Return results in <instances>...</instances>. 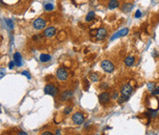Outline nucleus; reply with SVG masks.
I'll return each mask as SVG.
<instances>
[{
	"mask_svg": "<svg viewBox=\"0 0 159 135\" xmlns=\"http://www.w3.org/2000/svg\"><path fill=\"white\" fill-rule=\"evenodd\" d=\"M100 66L105 72L109 73V74L112 73L113 71H114V69H115L114 64H113L109 60H103V61L100 63Z\"/></svg>",
	"mask_w": 159,
	"mask_h": 135,
	"instance_id": "f257e3e1",
	"label": "nucleus"
},
{
	"mask_svg": "<svg viewBox=\"0 0 159 135\" xmlns=\"http://www.w3.org/2000/svg\"><path fill=\"white\" fill-rule=\"evenodd\" d=\"M44 93L46 94V95L52 96V97H55L58 94V88L55 87L54 85L48 84L44 87Z\"/></svg>",
	"mask_w": 159,
	"mask_h": 135,
	"instance_id": "f03ea898",
	"label": "nucleus"
},
{
	"mask_svg": "<svg viewBox=\"0 0 159 135\" xmlns=\"http://www.w3.org/2000/svg\"><path fill=\"white\" fill-rule=\"evenodd\" d=\"M46 26V21L42 18H38L33 21V28L37 30H41L44 29Z\"/></svg>",
	"mask_w": 159,
	"mask_h": 135,
	"instance_id": "7ed1b4c3",
	"label": "nucleus"
},
{
	"mask_svg": "<svg viewBox=\"0 0 159 135\" xmlns=\"http://www.w3.org/2000/svg\"><path fill=\"white\" fill-rule=\"evenodd\" d=\"M72 120H73V122L75 123V125L82 124L85 120L84 115H83V113H81V112H75V114L72 116Z\"/></svg>",
	"mask_w": 159,
	"mask_h": 135,
	"instance_id": "20e7f679",
	"label": "nucleus"
},
{
	"mask_svg": "<svg viewBox=\"0 0 159 135\" xmlns=\"http://www.w3.org/2000/svg\"><path fill=\"white\" fill-rule=\"evenodd\" d=\"M56 76L60 81H65L68 77V73L63 67H60L56 72Z\"/></svg>",
	"mask_w": 159,
	"mask_h": 135,
	"instance_id": "39448f33",
	"label": "nucleus"
},
{
	"mask_svg": "<svg viewBox=\"0 0 159 135\" xmlns=\"http://www.w3.org/2000/svg\"><path fill=\"white\" fill-rule=\"evenodd\" d=\"M132 90H133V89H132V86H131L130 84L124 85L123 87H122V89H121V92H122V96H123V97H128V98H129L130 95L132 93Z\"/></svg>",
	"mask_w": 159,
	"mask_h": 135,
	"instance_id": "423d86ee",
	"label": "nucleus"
},
{
	"mask_svg": "<svg viewBox=\"0 0 159 135\" xmlns=\"http://www.w3.org/2000/svg\"><path fill=\"white\" fill-rule=\"evenodd\" d=\"M108 34V31L107 30L105 29V28H98V32H97V35H96V38L98 39V40H102L106 38Z\"/></svg>",
	"mask_w": 159,
	"mask_h": 135,
	"instance_id": "0eeeda50",
	"label": "nucleus"
},
{
	"mask_svg": "<svg viewBox=\"0 0 159 135\" xmlns=\"http://www.w3.org/2000/svg\"><path fill=\"white\" fill-rule=\"evenodd\" d=\"M128 33H129V29H128V28H124V29H122V30H120V31H118L117 33H115L112 37H111L110 40H116V39L120 38V37L126 36Z\"/></svg>",
	"mask_w": 159,
	"mask_h": 135,
	"instance_id": "6e6552de",
	"label": "nucleus"
},
{
	"mask_svg": "<svg viewBox=\"0 0 159 135\" xmlns=\"http://www.w3.org/2000/svg\"><path fill=\"white\" fill-rule=\"evenodd\" d=\"M44 36L47 38H52L56 34V29L53 27H48L47 29H45L43 31Z\"/></svg>",
	"mask_w": 159,
	"mask_h": 135,
	"instance_id": "1a4fd4ad",
	"label": "nucleus"
},
{
	"mask_svg": "<svg viewBox=\"0 0 159 135\" xmlns=\"http://www.w3.org/2000/svg\"><path fill=\"white\" fill-rule=\"evenodd\" d=\"M98 100L101 104H106L110 100V95L107 92H103L98 96Z\"/></svg>",
	"mask_w": 159,
	"mask_h": 135,
	"instance_id": "9d476101",
	"label": "nucleus"
},
{
	"mask_svg": "<svg viewBox=\"0 0 159 135\" xmlns=\"http://www.w3.org/2000/svg\"><path fill=\"white\" fill-rule=\"evenodd\" d=\"M73 97V92L71 90H66L61 94L60 96V99L61 100H69L70 98Z\"/></svg>",
	"mask_w": 159,
	"mask_h": 135,
	"instance_id": "9b49d317",
	"label": "nucleus"
},
{
	"mask_svg": "<svg viewBox=\"0 0 159 135\" xmlns=\"http://www.w3.org/2000/svg\"><path fill=\"white\" fill-rule=\"evenodd\" d=\"M13 58H14V62L16 63V66H21L22 65V58H21V54L19 53H15L13 55Z\"/></svg>",
	"mask_w": 159,
	"mask_h": 135,
	"instance_id": "f8f14e48",
	"label": "nucleus"
},
{
	"mask_svg": "<svg viewBox=\"0 0 159 135\" xmlns=\"http://www.w3.org/2000/svg\"><path fill=\"white\" fill-rule=\"evenodd\" d=\"M134 57L133 56H127L124 60V63H125V65L128 66V67H131L134 64Z\"/></svg>",
	"mask_w": 159,
	"mask_h": 135,
	"instance_id": "ddd939ff",
	"label": "nucleus"
},
{
	"mask_svg": "<svg viewBox=\"0 0 159 135\" xmlns=\"http://www.w3.org/2000/svg\"><path fill=\"white\" fill-rule=\"evenodd\" d=\"M120 3L118 0H109V4H108V7L109 9H115L117 7H119Z\"/></svg>",
	"mask_w": 159,
	"mask_h": 135,
	"instance_id": "4468645a",
	"label": "nucleus"
},
{
	"mask_svg": "<svg viewBox=\"0 0 159 135\" xmlns=\"http://www.w3.org/2000/svg\"><path fill=\"white\" fill-rule=\"evenodd\" d=\"M132 9H133V6H132V4H129V3L122 5V10L123 11L124 13H129V12H131V11L132 10Z\"/></svg>",
	"mask_w": 159,
	"mask_h": 135,
	"instance_id": "2eb2a0df",
	"label": "nucleus"
},
{
	"mask_svg": "<svg viewBox=\"0 0 159 135\" xmlns=\"http://www.w3.org/2000/svg\"><path fill=\"white\" fill-rule=\"evenodd\" d=\"M52 57H51V55L49 54H45V53H42V54L40 55V61L42 63H47V62L51 61Z\"/></svg>",
	"mask_w": 159,
	"mask_h": 135,
	"instance_id": "dca6fc26",
	"label": "nucleus"
},
{
	"mask_svg": "<svg viewBox=\"0 0 159 135\" xmlns=\"http://www.w3.org/2000/svg\"><path fill=\"white\" fill-rule=\"evenodd\" d=\"M94 19H95V12L94 11H90V12H88V15H86V22H91Z\"/></svg>",
	"mask_w": 159,
	"mask_h": 135,
	"instance_id": "f3484780",
	"label": "nucleus"
},
{
	"mask_svg": "<svg viewBox=\"0 0 159 135\" xmlns=\"http://www.w3.org/2000/svg\"><path fill=\"white\" fill-rule=\"evenodd\" d=\"M54 9V6H53V5L51 4V3H48V4H45L44 5V10L45 11H52Z\"/></svg>",
	"mask_w": 159,
	"mask_h": 135,
	"instance_id": "a211bd4d",
	"label": "nucleus"
},
{
	"mask_svg": "<svg viewBox=\"0 0 159 135\" xmlns=\"http://www.w3.org/2000/svg\"><path fill=\"white\" fill-rule=\"evenodd\" d=\"M90 79L93 81V82H97V81L98 80V75L96 74V73H91L89 75Z\"/></svg>",
	"mask_w": 159,
	"mask_h": 135,
	"instance_id": "6ab92c4d",
	"label": "nucleus"
},
{
	"mask_svg": "<svg viewBox=\"0 0 159 135\" xmlns=\"http://www.w3.org/2000/svg\"><path fill=\"white\" fill-rule=\"evenodd\" d=\"M83 87H84V90L88 91V87H89V83H88V80L85 78L84 81H83Z\"/></svg>",
	"mask_w": 159,
	"mask_h": 135,
	"instance_id": "aec40b11",
	"label": "nucleus"
},
{
	"mask_svg": "<svg viewBox=\"0 0 159 135\" xmlns=\"http://www.w3.org/2000/svg\"><path fill=\"white\" fill-rule=\"evenodd\" d=\"M147 88H148L149 91H152L154 90V89L155 88V83H148V85H147Z\"/></svg>",
	"mask_w": 159,
	"mask_h": 135,
	"instance_id": "412c9836",
	"label": "nucleus"
},
{
	"mask_svg": "<svg viewBox=\"0 0 159 135\" xmlns=\"http://www.w3.org/2000/svg\"><path fill=\"white\" fill-rule=\"evenodd\" d=\"M71 112H72V108H71V107H66V108L63 109V113H65V115H69Z\"/></svg>",
	"mask_w": 159,
	"mask_h": 135,
	"instance_id": "4be33fe9",
	"label": "nucleus"
},
{
	"mask_svg": "<svg viewBox=\"0 0 159 135\" xmlns=\"http://www.w3.org/2000/svg\"><path fill=\"white\" fill-rule=\"evenodd\" d=\"M6 22V25H7V27H9V30H12V29H13V22H12V20H10V19H7Z\"/></svg>",
	"mask_w": 159,
	"mask_h": 135,
	"instance_id": "5701e85b",
	"label": "nucleus"
},
{
	"mask_svg": "<svg viewBox=\"0 0 159 135\" xmlns=\"http://www.w3.org/2000/svg\"><path fill=\"white\" fill-rule=\"evenodd\" d=\"M159 95V87H155V88L154 89L153 91H152V96H157Z\"/></svg>",
	"mask_w": 159,
	"mask_h": 135,
	"instance_id": "b1692460",
	"label": "nucleus"
},
{
	"mask_svg": "<svg viewBox=\"0 0 159 135\" xmlns=\"http://www.w3.org/2000/svg\"><path fill=\"white\" fill-rule=\"evenodd\" d=\"M128 99H129L128 97H123V96H122V97H121V98H120L118 101H119V104H122L124 101H127Z\"/></svg>",
	"mask_w": 159,
	"mask_h": 135,
	"instance_id": "393cba45",
	"label": "nucleus"
},
{
	"mask_svg": "<svg viewBox=\"0 0 159 135\" xmlns=\"http://www.w3.org/2000/svg\"><path fill=\"white\" fill-rule=\"evenodd\" d=\"M97 32H98V29H95V30H90V31H89V35H90V36L96 37V35H97Z\"/></svg>",
	"mask_w": 159,
	"mask_h": 135,
	"instance_id": "a878e982",
	"label": "nucleus"
},
{
	"mask_svg": "<svg viewBox=\"0 0 159 135\" xmlns=\"http://www.w3.org/2000/svg\"><path fill=\"white\" fill-rule=\"evenodd\" d=\"M142 17V12H141V10H137L136 11V13H135V15H134V18L135 19H139V18H141Z\"/></svg>",
	"mask_w": 159,
	"mask_h": 135,
	"instance_id": "bb28decb",
	"label": "nucleus"
},
{
	"mask_svg": "<svg viewBox=\"0 0 159 135\" xmlns=\"http://www.w3.org/2000/svg\"><path fill=\"white\" fill-rule=\"evenodd\" d=\"M21 74H23V75L27 76L28 79H30V78H31V76H30V74H29V72H28V71H23V72L21 73Z\"/></svg>",
	"mask_w": 159,
	"mask_h": 135,
	"instance_id": "cd10ccee",
	"label": "nucleus"
},
{
	"mask_svg": "<svg viewBox=\"0 0 159 135\" xmlns=\"http://www.w3.org/2000/svg\"><path fill=\"white\" fill-rule=\"evenodd\" d=\"M15 65H16V63H15V62H14V61H13V62H10V63H9V69H13Z\"/></svg>",
	"mask_w": 159,
	"mask_h": 135,
	"instance_id": "c85d7f7f",
	"label": "nucleus"
},
{
	"mask_svg": "<svg viewBox=\"0 0 159 135\" xmlns=\"http://www.w3.org/2000/svg\"><path fill=\"white\" fill-rule=\"evenodd\" d=\"M118 97H119V94H118L117 92L113 93V95H112V98H113V99H117Z\"/></svg>",
	"mask_w": 159,
	"mask_h": 135,
	"instance_id": "c756f323",
	"label": "nucleus"
},
{
	"mask_svg": "<svg viewBox=\"0 0 159 135\" xmlns=\"http://www.w3.org/2000/svg\"><path fill=\"white\" fill-rule=\"evenodd\" d=\"M42 135H52V133L50 132V131H44V132L42 133Z\"/></svg>",
	"mask_w": 159,
	"mask_h": 135,
	"instance_id": "7c9ffc66",
	"label": "nucleus"
},
{
	"mask_svg": "<svg viewBox=\"0 0 159 135\" xmlns=\"http://www.w3.org/2000/svg\"><path fill=\"white\" fill-rule=\"evenodd\" d=\"M19 134H22V135H27L28 133L25 132V131H19Z\"/></svg>",
	"mask_w": 159,
	"mask_h": 135,
	"instance_id": "2f4dec72",
	"label": "nucleus"
},
{
	"mask_svg": "<svg viewBox=\"0 0 159 135\" xmlns=\"http://www.w3.org/2000/svg\"><path fill=\"white\" fill-rule=\"evenodd\" d=\"M3 72H4V70H3V68H1V78H3Z\"/></svg>",
	"mask_w": 159,
	"mask_h": 135,
	"instance_id": "473e14b6",
	"label": "nucleus"
},
{
	"mask_svg": "<svg viewBox=\"0 0 159 135\" xmlns=\"http://www.w3.org/2000/svg\"><path fill=\"white\" fill-rule=\"evenodd\" d=\"M56 134H58V135H60V134H61V131H59V130H57V131H56Z\"/></svg>",
	"mask_w": 159,
	"mask_h": 135,
	"instance_id": "72a5a7b5",
	"label": "nucleus"
}]
</instances>
